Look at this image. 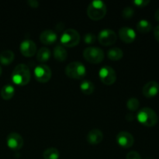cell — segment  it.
Segmentation results:
<instances>
[{"instance_id": "6da1fadb", "label": "cell", "mask_w": 159, "mask_h": 159, "mask_svg": "<svg viewBox=\"0 0 159 159\" xmlns=\"http://www.w3.org/2000/svg\"><path fill=\"white\" fill-rule=\"evenodd\" d=\"M12 80L18 85H26L30 82L31 73L29 67L25 64H19L12 72Z\"/></svg>"}, {"instance_id": "7a4b0ae2", "label": "cell", "mask_w": 159, "mask_h": 159, "mask_svg": "<svg viewBox=\"0 0 159 159\" xmlns=\"http://www.w3.org/2000/svg\"><path fill=\"white\" fill-rule=\"evenodd\" d=\"M107 6L102 0H94L91 2L87 8V15L91 20H99L107 14Z\"/></svg>"}, {"instance_id": "3957f363", "label": "cell", "mask_w": 159, "mask_h": 159, "mask_svg": "<svg viewBox=\"0 0 159 159\" xmlns=\"http://www.w3.org/2000/svg\"><path fill=\"white\" fill-rule=\"evenodd\" d=\"M138 122L146 127H154L158 124V117L155 111L149 107L141 109L137 114Z\"/></svg>"}, {"instance_id": "277c9868", "label": "cell", "mask_w": 159, "mask_h": 159, "mask_svg": "<svg viewBox=\"0 0 159 159\" xmlns=\"http://www.w3.org/2000/svg\"><path fill=\"white\" fill-rule=\"evenodd\" d=\"M65 72L67 76L75 79H82L86 74V68L80 61L70 62L66 66Z\"/></svg>"}, {"instance_id": "5b68a950", "label": "cell", "mask_w": 159, "mask_h": 159, "mask_svg": "<svg viewBox=\"0 0 159 159\" xmlns=\"http://www.w3.org/2000/svg\"><path fill=\"white\" fill-rule=\"evenodd\" d=\"M61 45L67 48H72L79 44L80 41V34L75 29H67L61 36Z\"/></svg>"}, {"instance_id": "8992f818", "label": "cell", "mask_w": 159, "mask_h": 159, "mask_svg": "<svg viewBox=\"0 0 159 159\" xmlns=\"http://www.w3.org/2000/svg\"><path fill=\"white\" fill-rule=\"evenodd\" d=\"M83 57L90 63L99 64L104 59V51L98 47H88L83 51Z\"/></svg>"}, {"instance_id": "52a82bcc", "label": "cell", "mask_w": 159, "mask_h": 159, "mask_svg": "<svg viewBox=\"0 0 159 159\" xmlns=\"http://www.w3.org/2000/svg\"><path fill=\"white\" fill-rule=\"evenodd\" d=\"M99 76L101 82L107 85H110L116 80V73L112 67L109 65L102 66L99 71Z\"/></svg>"}, {"instance_id": "ba28073f", "label": "cell", "mask_w": 159, "mask_h": 159, "mask_svg": "<svg viewBox=\"0 0 159 159\" xmlns=\"http://www.w3.org/2000/svg\"><path fill=\"white\" fill-rule=\"evenodd\" d=\"M34 72L36 79L39 82H42V83H45L50 81L52 75L51 68L44 64H40L37 65L34 68Z\"/></svg>"}, {"instance_id": "9c48e42d", "label": "cell", "mask_w": 159, "mask_h": 159, "mask_svg": "<svg viewBox=\"0 0 159 159\" xmlns=\"http://www.w3.org/2000/svg\"><path fill=\"white\" fill-rule=\"evenodd\" d=\"M117 36L114 30L111 29H102L98 34V40L104 46H110L116 43Z\"/></svg>"}, {"instance_id": "30bf717a", "label": "cell", "mask_w": 159, "mask_h": 159, "mask_svg": "<svg viewBox=\"0 0 159 159\" xmlns=\"http://www.w3.org/2000/svg\"><path fill=\"white\" fill-rule=\"evenodd\" d=\"M6 144L8 147L12 150L18 151L21 149L24 144V140L20 134L12 132L9 134L6 138Z\"/></svg>"}, {"instance_id": "8fae6325", "label": "cell", "mask_w": 159, "mask_h": 159, "mask_svg": "<svg viewBox=\"0 0 159 159\" xmlns=\"http://www.w3.org/2000/svg\"><path fill=\"white\" fill-rule=\"evenodd\" d=\"M116 141L120 147L124 148H129L134 145V138L130 133L123 130L116 134Z\"/></svg>"}, {"instance_id": "7c38bea8", "label": "cell", "mask_w": 159, "mask_h": 159, "mask_svg": "<svg viewBox=\"0 0 159 159\" xmlns=\"http://www.w3.org/2000/svg\"><path fill=\"white\" fill-rule=\"evenodd\" d=\"M20 49L22 54L25 57H33L37 51L35 42L30 39H25L21 42Z\"/></svg>"}, {"instance_id": "4fadbf2b", "label": "cell", "mask_w": 159, "mask_h": 159, "mask_svg": "<svg viewBox=\"0 0 159 159\" xmlns=\"http://www.w3.org/2000/svg\"><path fill=\"white\" fill-rule=\"evenodd\" d=\"M119 37L121 40L127 43H133L137 37L134 30L129 26H123L119 30Z\"/></svg>"}, {"instance_id": "5bb4252c", "label": "cell", "mask_w": 159, "mask_h": 159, "mask_svg": "<svg viewBox=\"0 0 159 159\" xmlns=\"http://www.w3.org/2000/svg\"><path fill=\"white\" fill-rule=\"evenodd\" d=\"M159 84L156 81H150L143 86L142 93L145 97L152 98L158 94Z\"/></svg>"}, {"instance_id": "9a60e30c", "label": "cell", "mask_w": 159, "mask_h": 159, "mask_svg": "<svg viewBox=\"0 0 159 159\" xmlns=\"http://www.w3.org/2000/svg\"><path fill=\"white\" fill-rule=\"evenodd\" d=\"M103 140V134L99 129L95 128L89 130L86 135V141L90 144H99Z\"/></svg>"}, {"instance_id": "2e32d148", "label": "cell", "mask_w": 159, "mask_h": 159, "mask_svg": "<svg viewBox=\"0 0 159 159\" xmlns=\"http://www.w3.org/2000/svg\"><path fill=\"white\" fill-rule=\"evenodd\" d=\"M57 39V34L52 30H44L40 34V40L43 44H52L55 43Z\"/></svg>"}, {"instance_id": "e0dca14e", "label": "cell", "mask_w": 159, "mask_h": 159, "mask_svg": "<svg viewBox=\"0 0 159 159\" xmlns=\"http://www.w3.org/2000/svg\"><path fill=\"white\" fill-rule=\"evenodd\" d=\"M54 57L58 61H64L68 57V51L61 44H56L53 51Z\"/></svg>"}, {"instance_id": "ac0fdd59", "label": "cell", "mask_w": 159, "mask_h": 159, "mask_svg": "<svg viewBox=\"0 0 159 159\" xmlns=\"http://www.w3.org/2000/svg\"><path fill=\"white\" fill-rule=\"evenodd\" d=\"M15 58V54L11 50H4L0 53V63L8 65L12 63Z\"/></svg>"}, {"instance_id": "d6986e66", "label": "cell", "mask_w": 159, "mask_h": 159, "mask_svg": "<svg viewBox=\"0 0 159 159\" xmlns=\"http://www.w3.org/2000/svg\"><path fill=\"white\" fill-rule=\"evenodd\" d=\"M51 53L49 48L46 47L40 48L38 51H37V59L39 62L41 64L45 63L51 58Z\"/></svg>"}, {"instance_id": "ffe728a7", "label": "cell", "mask_w": 159, "mask_h": 159, "mask_svg": "<svg viewBox=\"0 0 159 159\" xmlns=\"http://www.w3.org/2000/svg\"><path fill=\"white\" fill-rule=\"evenodd\" d=\"M2 98L5 100H9L13 97L15 94V88L12 85H5L2 88L1 92H0Z\"/></svg>"}, {"instance_id": "44dd1931", "label": "cell", "mask_w": 159, "mask_h": 159, "mask_svg": "<svg viewBox=\"0 0 159 159\" xmlns=\"http://www.w3.org/2000/svg\"><path fill=\"white\" fill-rule=\"evenodd\" d=\"M137 30L139 31L140 33H142V34H147L149 33L152 29V25L151 23V22H149L147 20H139L137 23Z\"/></svg>"}, {"instance_id": "7402d4cb", "label": "cell", "mask_w": 159, "mask_h": 159, "mask_svg": "<svg viewBox=\"0 0 159 159\" xmlns=\"http://www.w3.org/2000/svg\"><path fill=\"white\" fill-rule=\"evenodd\" d=\"M80 89L84 94L90 95L94 92L95 85L93 82H92L90 80L85 79L82 80L80 83Z\"/></svg>"}, {"instance_id": "603a6c76", "label": "cell", "mask_w": 159, "mask_h": 159, "mask_svg": "<svg viewBox=\"0 0 159 159\" xmlns=\"http://www.w3.org/2000/svg\"><path fill=\"white\" fill-rule=\"evenodd\" d=\"M108 58L112 61H118L124 56V51L120 48H112L107 51Z\"/></svg>"}, {"instance_id": "cb8c5ba5", "label": "cell", "mask_w": 159, "mask_h": 159, "mask_svg": "<svg viewBox=\"0 0 159 159\" xmlns=\"http://www.w3.org/2000/svg\"><path fill=\"white\" fill-rule=\"evenodd\" d=\"M43 159H59L60 152L56 148H48L43 152Z\"/></svg>"}, {"instance_id": "d4e9b609", "label": "cell", "mask_w": 159, "mask_h": 159, "mask_svg": "<svg viewBox=\"0 0 159 159\" xmlns=\"http://www.w3.org/2000/svg\"><path fill=\"white\" fill-rule=\"evenodd\" d=\"M140 106V102L137 98L131 97L128 99L127 102V107L129 110L134 112L136 111Z\"/></svg>"}, {"instance_id": "484cf974", "label": "cell", "mask_w": 159, "mask_h": 159, "mask_svg": "<svg viewBox=\"0 0 159 159\" xmlns=\"http://www.w3.org/2000/svg\"><path fill=\"white\" fill-rule=\"evenodd\" d=\"M134 14V10L132 7L130 6H126L124 8V9L122 10V16L124 18L129 20V19L131 18L132 16Z\"/></svg>"}, {"instance_id": "4316f807", "label": "cell", "mask_w": 159, "mask_h": 159, "mask_svg": "<svg viewBox=\"0 0 159 159\" xmlns=\"http://www.w3.org/2000/svg\"><path fill=\"white\" fill-rule=\"evenodd\" d=\"M84 42L87 44H93L95 43L96 40V37L94 34L93 33H87L86 34L84 35L83 37Z\"/></svg>"}, {"instance_id": "83f0119b", "label": "cell", "mask_w": 159, "mask_h": 159, "mask_svg": "<svg viewBox=\"0 0 159 159\" xmlns=\"http://www.w3.org/2000/svg\"><path fill=\"white\" fill-rule=\"evenodd\" d=\"M150 3V0H134L133 4L138 7H145Z\"/></svg>"}, {"instance_id": "f1b7e54d", "label": "cell", "mask_w": 159, "mask_h": 159, "mask_svg": "<svg viewBox=\"0 0 159 159\" xmlns=\"http://www.w3.org/2000/svg\"><path fill=\"white\" fill-rule=\"evenodd\" d=\"M126 159H142L141 158V155L138 152H135V151H131V152H128L126 156Z\"/></svg>"}, {"instance_id": "f546056e", "label": "cell", "mask_w": 159, "mask_h": 159, "mask_svg": "<svg viewBox=\"0 0 159 159\" xmlns=\"http://www.w3.org/2000/svg\"><path fill=\"white\" fill-rule=\"evenodd\" d=\"M27 3L32 8H37L39 6V2L37 0H28Z\"/></svg>"}, {"instance_id": "4dcf8cb0", "label": "cell", "mask_w": 159, "mask_h": 159, "mask_svg": "<svg viewBox=\"0 0 159 159\" xmlns=\"http://www.w3.org/2000/svg\"><path fill=\"white\" fill-rule=\"evenodd\" d=\"M154 36L155 39L159 42V25H157L154 29Z\"/></svg>"}, {"instance_id": "1f68e13d", "label": "cell", "mask_w": 159, "mask_h": 159, "mask_svg": "<svg viewBox=\"0 0 159 159\" xmlns=\"http://www.w3.org/2000/svg\"><path fill=\"white\" fill-rule=\"evenodd\" d=\"M155 20H157V21L159 22V8H158V9H157L156 12H155Z\"/></svg>"}, {"instance_id": "d6a6232c", "label": "cell", "mask_w": 159, "mask_h": 159, "mask_svg": "<svg viewBox=\"0 0 159 159\" xmlns=\"http://www.w3.org/2000/svg\"><path fill=\"white\" fill-rule=\"evenodd\" d=\"M2 68H1V66H0V76H1V75H2Z\"/></svg>"}]
</instances>
